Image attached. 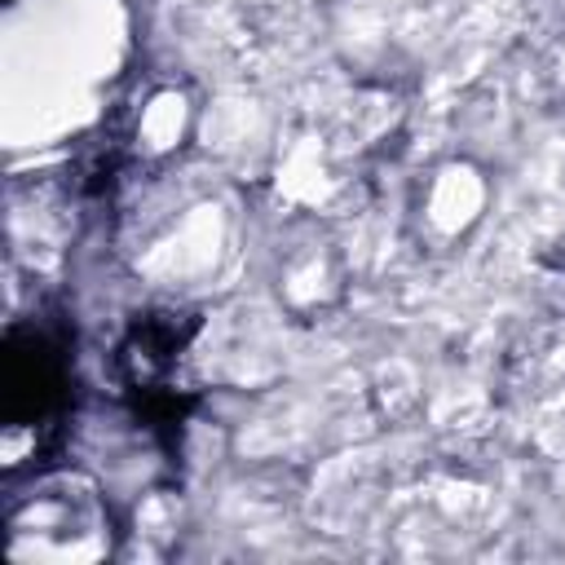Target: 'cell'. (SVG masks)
<instances>
[{"mask_svg":"<svg viewBox=\"0 0 565 565\" xmlns=\"http://www.w3.org/2000/svg\"><path fill=\"white\" fill-rule=\"evenodd\" d=\"M75 415V335L57 309L13 318L4 331L0 455L4 472L35 481L57 463Z\"/></svg>","mask_w":565,"mask_h":565,"instance_id":"1","label":"cell"},{"mask_svg":"<svg viewBox=\"0 0 565 565\" xmlns=\"http://www.w3.org/2000/svg\"><path fill=\"white\" fill-rule=\"evenodd\" d=\"M199 318L190 309L154 305L132 313L115 344V375L119 393L141 419L146 433H154L163 446H177L194 402H199V375H194V335Z\"/></svg>","mask_w":565,"mask_h":565,"instance_id":"2","label":"cell"}]
</instances>
